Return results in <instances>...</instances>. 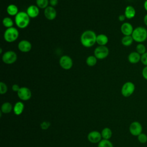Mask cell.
<instances>
[{
	"instance_id": "cell-21",
	"label": "cell",
	"mask_w": 147,
	"mask_h": 147,
	"mask_svg": "<svg viewBox=\"0 0 147 147\" xmlns=\"http://www.w3.org/2000/svg\"><path fill=\"white\" fill-rule=\"evenodd\" d=\"M134 40L133 38L131 36H123V37L121 39V43L123 46L125 47H129L131 45Z\"/></svg>"
},
{
	"instance_id": "cell-28",
	"label": "cell",
	"mask_w": 147,
	"mask_h": 147,
	"mask_svg": "<svg viewBox=\"0 0 147 147\" xmlns=\"http://www.w3.org/2000/svg\"><path fill=\"white\" fill-rule=\"evenodd\" d=\"M98 147H113V145L109 140H102L98 145Z\"/></svg>"
},
{
	"instance_id": "cell-25",
	"label": "cell",
	"mask_w": 147,
	"mask_h": 147,
	"mask_svg": "<svg viewBox=\"0 0 147 147\" xmlns=\"http://www.w3.org/2000/svg\"><path fill=\"white\" fill-rule=\"evenodd\" d=\"M2 24L6 28H9L13 27L14 21L10 17H6L2 20Z\"/></svg>"
},
{
	"instance_id": "cell-11",
	"label": "cell",
	"mask_w": 147,
	"mask_h": 147,
	"mask_svg": "<svg viewBox=\"0 0 147 147\" xmlns=\"http://www.w3.org/2000/svg\"><path fill=\"white\" fill-rule=\"evenodd\" d=\"M44 14L45 17L47 20L52 21L55 19V18L56 17L57 12L54 7H52L51 6H48L47 7H46L44 9Z\"/></svg>"
},
{
	"instance_id": "cell-9",
	"label": "cell",
	"mask_w": 147,
	"mask_h": 147,
	"mask_svg": "<svg viewBox=\"0 0 147 147\" xmlns=\"http://www.w3.org/2000/svg\"><path fill=\"white\" fill-rule=\"evenodd\" d=\"M130 134L134 136H138L142 131V125L138 121H134L131 122L129 128Z\"/></svg>"
},
{
	"instance_id": "cell-32",
	"label": "cell",
	"mask_w": 147,
	"mask_h": 147,
	"mask_svg": "<svg viewBox=\"0 0 147 147\" xmlns=\"http://www.w3.org/2000/svg\"><path fill=\"white\" fill-rule=\"evenodd\" d=\"M50 125H51L50 122H48V121H44L43 122H42V123H41L40 126H41V127L42 129H43V130H47V129L50 126Z\"/></svg>"
},
{
	"instance_id": "cell-22",
	"label": "cell",
	"mask_w": 147,
	"mask_h": 147,
	"mask_svg": "<svg viewBox=\"0 0 147 147\" xmlns=\"http://www.w3.org/2000/svg\"><path fill=\"white\" fill-rule=\"evenodd\" d=\"M13 109V106L9 102H5L3 103L2 106H1V111L5 113V114H7L9 113Z\"/></svg>"
},
{
	"instance_id": "cell-23",
	"label": "cell",
	"mask_w": 147,
	"mask_h": 147,
	"mask_svg": "<svg viewBox=\"0 0 147 147\" xmlns=\"http://www.w3.org/2000/svg\"><path fill=\"white\" fill-rule=\"evenodd\" d=\"M102 137L105 140H109L112 136V131L109 127H105L101 132Z\"/></svg>"
},
{
	"instance_id": "cell-3",
	"label": "cell",
	"mask_w": 147,
	"mask_h": 147,
	"mask_svg": "<svg viewBox=\"0 0 147 147\" xmlns=\"http://www.w3.org/2000/svg\"><path fill=\"white\" fill-rule=\"evenodd\" d=\"M131 36L134 41L142 43L147 39V29L143 26H137L134 29Z\"/></svg>"
},
{
	"instance_id": "cell-36",
	"label": "cell",
	"mask_w": 147,
	"mask_h": 147,
	"mask_svg": "<svg viewBox=\"0 0 147 147\" xmlns=\"http://www.w3.org/2000/svg\"><path fill=\"white\" fill-rule=\"evenodd\" d=\"M126 18L125 16L124 15V14H121V15H119V16H118V20H119V21H121V22L124 21Z\"/></svg>"
},
{
	"instance_id": "cell-19",
	"label": "cell",
	"mask_w": 147,
	"mask_h": 147,
	"mask_svg": "<svg viewBox=\"0 0 147 147\" xmlns=\"http://www.w3.org/2000/svg\"><path fill=\"white\" fill-rule=\"evenodd\" d=\"M7 13L11 16H16L19 12L18 7L14 4H10L6 8Z\"/></svg>"
},
{
	"instance_id": "cell-37",
	"label": "cell",
	"mask_w": 147,
	"mask_h": 147,
	"mask_svg": "<svg viewBox=\"0 0 147 147\" xmlns=\"http://www.w3.org/2000/svg\"><path fill=\"white\" fill-rule=\"evenodd\" d=\"M144 22L145 25L147 26V13L145 15V16L144 17Z\"/></svg>"
},
{
	"instance_id": "cell-13",
	"label": "cell",
	"mask_w": 147,
	"mask_h": 147,
	"mask_svg": "<svg viewBox=\"0 0 147 147\" xmlns=\"http://www.w3.org/2000/svg\"><path fill=\"white\" fill-rule=\"evenodd\" d=\"M32 44L30 41L26 40H21L18 44V49L23 53H26L29 52L32 49Z\"/></svg>"
},
{
	"instance_id": "cell-31",
	"label": "cell",
	"mask_w": 147,
	"mask_h": 147,
	"mask_svg": "<svg viewBox=\"0 0 147 147\" xmlns=\"http://www.w3.org/2000/svg\"><path fill=\"white\" fill-rule=\"evenodd\" d=\"M141 62L145 66H147V52L141 55Z\"/></svg>"
},
{
	"instance_id": "cell-5",
	"label": "cell",
	"mask_w": 147,
	"mask_h": 147,
	"mask_svg": "<svg viewBox=\"0 0 147 147\" xmlns=\"http://www.w3.org/2000/svg\"><path fill=\"white\" fill-rule=\"evenodd\" d=\"M2 60L6 64H12L17 61V55L13 51H7L3 54Z\"/></svg>"
},
{
	"instance_id": "cell-20",
	"label": "cell",
	"mask_w": 147,
	"mask_h": 147,
	"mask_svg": "<svg viewBox=\"0 0 147 147\" xmlns=\"http://www.w3.org/2000/svg\"><path fill=\"white\" fill-rule=\"evenodd\" d=\"M24 109V105L21 102H17L14 106V108H13L14 114L17 115H20L23 112Z\"/></svg>"
},
{
	"instance_id": "cell-34",
	"label": "cell",
	"mask_w": 147,
	"mask_h": 147,
	"mask_svg": "<svg viewBox=\"0 0 147 147\" xmlns=\"http://www.w3.org/2000/svg\"><path fill=\"white\" fill-rule=\"evenodd\" d=\"M58 2H59L58 0H49V3L50 6H51L52 7L56 6L57 5Z\"/></svg>"
},
{
	"instance_id": "cell-35",
	"label": "cell",
	"mask_w": 147,
	"mask_h": 147,
	"mask_svg": "<svg viewBox=\"0 0 147 147\" xmlns=\"http://www.w3.org/2000/svg\"><path fill=\"white\" fill-rule=\"evenodd\" d=\"M11 88H12V90H13V91H15V92H17L19 91L20 87V86H19L18 84H13V85L12 86Z\"/></svg>"
},
{
	"instance_id": "cell-18",
	"label": "cell",
	"mask_w": 147,
	"mask_h": 147,
	"mask_svg": "<svg viewBox=\"0 0 147 147\" xmlns=\"http://www.w3.org/2000/svg\"><path fill=\"white\" fill-rule=\"evenodd\" d=\"M108 37L105 34H99L96 36V43L100 46H106L108 43Z\"/></svg>"
},
{
	"instance_id": "cell-33",
	"label": "cell",
	"mask_w": 147,
	"mask_h": 147,
	"mask_svg": "<svg viewBox=\"0 0 147 147\" xmlns=\"http://www.w3.org/2000/svg\"><path fill=\"white\" fill-rule=\"evenodd\" d=\"M142 76L145 80H147V66H145L142 70Z\"/></svg>"
},
{
	"instance_id": "cell-4",
	"label": "cell",
	"mask_w": 147,
	"mask_h": 147,
	"mask_svg": "<svg viewBox=\"0 0 147 147\" xmlns=\"http://www.w3.org/2000/svg\"><path fill=\"white\" fill-rule=\"evenodd\" d=\"M19 37L18 30L15 27L7 28L4 32L3 38L7 42H13L16 41Z\"/></svg>"
},
{
	"instance_id": "cell-7",
	"label": "cell",
	"mask_w": 147,
	"mask_h": 147,
	"mask_svg": "<svg viewBox=\"0 0 147 147\" xmlns=\"http://www.w3.org/2000/svg\"><path fill=\"white\" fill-rule=\"evenodd\" d=\"M94 54L97 59L102 60L108 56L109 54V49L106 46L99 45L94 49Z\"/></svg>"
},
{
	"instance_id": "cell-6",
	"label": "cell",
	"mask_w": 147,
	"mask_h": 147,
	"mask_svg": "<svg viewBox=\"0 0 147 147\" xmlns=\"http://www.w3.org/2000/svg\"><path fill=\"white\" fill-rule=\"evenodd\" d=\"M135 85L131 82H126L121 88V94L124 97H129L131 96L135 91Z\"/></svg>"
},
{
	"instance_id": "cell-12",
	"label": "cell",
	"mask_w": 147,
	"mask_h": 147,
	"mask_svg": "<svg viewBox=\"0 0 147 147\" xmlns=\"http://www.w3.org/2000/svg\"><path fill=\"white\" fill-rule=\"evenodd\" d=\"M102 138L101 133L98 131H92L87 136L88 140L92 144L99 143L102 140Z\"/></svg>"
},
{
	"instance_id": "cell-10",
	"label": "cell",
	"mask_w": 147,
	"mask_h": 147,
	"mask_svg": "<svg viewBox=\"0 0 147 147\" xmlns=\"http://www.w3.org/2000/svg\"><path fill=\"white\" fill-rule=\"evenodd\" d=\"M18 98L22 100H28L30 99L32 96V92L30 90L26 87H20L19 91L17 92Z\"/></svg>"
},
{
	"instance_id": "cell-2",
	"label": "cell",
	"mask_w": 147,
	"mask_h": 147,
	"mask_svg": "<svg viewBox=\"0 0 147 147\" xmlns=\"http://www.w3.org/2000/svg\"><path fill=\"white\" fill-rule=\"evenodd\" d=\"M30 18L26 11H19L15 16L14 22L20 29L26 28L30 23Z\"/></svg>"
},
{
	"instance_id": "cell-16",
	"label": "cell",
	"mask_w": 147,
	"mask_h": 147,
	"mask_svg": "<svg viewBox=\"0 0 147 147\" xmlns=\"http://www.w3.org/2000/svg\"><path fill=\"white\" fill-rule=\"evenodd\" d=\"M141 55L136 51L130 52L127 57L128 61L131 64H137L141 61Z\"/></svg>"
},
{
	"instance_id": "cell-8",
	"label": "cell",
	"mask_w": 147,
	"mask_h": 147,
	"mask_svg": "<svg viewBox=\"0 0 147 147\" xmlns=\"http://www.w3.org/2000/svg\"><path fill=\"white\" fill-rule=\"evenodd\" d=\"M59 64L63 69L68 70L73 66V60L70 56L63 55L59 59Z\"/></svg>"
},
{
	"instance_id": "cell-14",
	"label": "cell",
	"mask_w": 147,
	"mask_h": 147,
	"mask_svg": "<svg viewBox=\"0 0 147 147\" xmlns=\"http://www.w3.org/2000/svg\"><path fill=\"white\" fill-rule=\"evenodd\" d=\"M133 30V25L127 22H123L121 26V32L123 36H131Z\"/></svg>"
},
{
	"instance_id": "cell-29",
	"label": "cell",
	"mask_w": 147,
	"mask_h": 147,
	"mask_svg": "<svg viewBox=\"0 0 147 147\" xmlns=\"http://www.w3.org/2000/svg\"><path fill=\"white\" fill-rule=\"evenodd\" d=\"M138 141L141 144H145L147 142V136L145 133H141L137 136Z\"/></svg>"
},
{
	"instance_id": "cell-24",
	"label": "cell",
	"mask_w": 147,
	"mask_h": 147,
	"mask_svg": "<svg viewBox=\"0 0 147 147\" xmlns=\"http://www.w3.org/2000/svg\"><path fill=\"white\" fill-rule=\"evenodd\" d=\"M86 63L89 67H93L97 63V59L94 55H90L86 59Z\"/></svg>"
},
{
	"instance_id": "cell-1",
	"label": "cell",
	"mask_w": 147,
	"mask_h": 147,
	"mask_svg": "<svg viewBox=\"0 0 147 147\" xmlns=\"http://www.w3.org/2000/svg\"><path fill=\"white\" fill-rule=\"evenodd\" d=\"M96 36L95 32L92 30L84 31L80 36V42L86 48H90L96 43Z\"/></svg>"
},
{
	"instance_id": "cell-39",
	"label": "cell",
	"mask_w": 147,
	"mask_h": 147,
	"mask_svg": "<svg viewBox=\"0 0 147 147\" xmlns=\"http://www.w3.org/2000/svg\"><path fill=\"white\" fill-rule=\"evenodd\" d=\"M0 53H1V54L2 53V48H0Z\"/></svg>"
},
{
	"instance_id": "cell-30",
	"label": "cell",
	"mask_w": 147,
	"mask_h": 147,
	"mask_svg": "<svg viewBox=\"0 0 147 147\" xmlns=\"http://www.w3.org/2000/svg\"><path fill=\"white\" fill-rule=\"evenodd\" d=\"M7 91V85L3 82H0V93L1 94H5Z\"/></svg>"
},
{
	"instance_id": "cell-15",
	"label": "cell",
	"mask_w": 147,
	"mask_h": 147,
	"mask_svg": "<svg viewBox=\"0 0 147 147\" xmlns=\"http://www.w3.org/2000/svg\"><path fill=\"white\" fill-rule=\"evenodd\" d=\"M40 8L34 5H31L29 6L26 9V12L30 18H36L40 13Z\"/></svg>"
},
{
	"instance_id": "cell-27",
	"label": "cell",
	"mask_w": 147,
	"mask_h": 147,
	"mask_svg": "<svg viewBox=\"0 0 147 147\" xmlns=\"http://www.w3.org/2000/svg\"><path fill=\"white\" fill-rule=\"evenodd\" d=\"M136 51L140 55H142L146 52V48L145 45L142 43H138L136 47Z\"/></svg>"
},
{
	"instance_id": "cell-17",
	"label": "cell",
	"mask_w": 147,
	"mask_h": 147,
	"mask_svg": "<svg viewBox=\"0 0 147 147\" xmlns=\"http://www.w3.org/2000/svg\"><path fill=\"white\" fill-rule=\"evenodd\" d=\"M136 14V11L135 8L131 5L127 6L124 11V15L125 16L127 19H132L133 18Z\"/></svg>"
},
{
	"instance_id": "cell-38",
	"label": "cell",
	"mask_w": 147,
	"mask_h": 147,
	"mask_svg": "<svg viewBox=\"0 0 147 147\" xmlns=\"http://www.w3.org/2000/svg\"><path fill=\"white\" fill-rule=\"evenodd\" d=\"M144 9L147 11V0H146L144 3Z\"/></svg>"
},
{
	"instance_id": "cell-26",
	"label": "cell",
	"mask_w": 147,
	"mask_h": 147,
	"mask_svg": "<svg viewBox=\"0 0 147 147\" xmlns=\"http://www.w3.org/2000/svg\"><path fill=\"white\" fill-rule=\"evenodd\" d=\"M49 0H36V5L40 9H45L46 7L48 6V5L49 4Z\"/></svg>"
}]
</instances>
